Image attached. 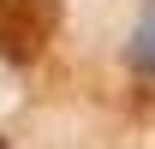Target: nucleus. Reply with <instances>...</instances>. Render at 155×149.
<instances>
[{"instance_id": "obj_1", "label": "nucleus", "mask_w": 155, "mask_h": 149, "mask_svg": "<svg viewBox=\"0 0 155 149\" xmlns=\"http://www.w3.org/2000/svg\"><path fill=\"white\" fill-rule=\"evenodd\" d=\"M66 0H0V60L30 66L48 54V42L60 36Z\"/></svg>"}, {"instance_id": "obj_2", "label": "nucleus", "mask_w": 155, "mask_h": 149, "mask_svg": "<svg viewBox=\"0 0 155 149\" xmlns=\"http://www.w3.org/2000/svg\"><path fill=\"white\" fill-rule=\"evenodd\" d=\"M131 66H137V72H155V0H143V12H137V30H131Z\"/></svg>"}, {"instance_id": "obj_3", "label": "nucleus", "mask_w": 155, "mask_h": 149, "mask_svg": "<svg viewBox=\"0 0 155 149\" xmlns=\"http://www.w3.org/2000/svg\"><path fill=\"white\" fill-rule=\"evenodd\" d=\"M0 149H6V137H0Z\"/></svg>"}]
</instances>
